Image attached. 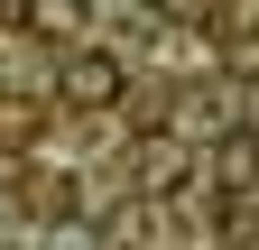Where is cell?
Masks as SVG:
<instances>
[{
    "label": "cell",
    "instance_id": "cell-1",
    "mask_svg": "<svg viewBox=\"0 0 259 250\" xmlns=\"http://www.w3.org/2000/svg\"><path fill=\"white\" fill-rule=\"evenodd\" d=\"M111 93H120V65H111V56H83V65L65 74V102H111Z\"/></svg>",
    "mask_w": 259,
    "mask_h": 250
},
{
    "label": "cell",
    "instance_id": "cell-2",
    "mask_svg": "<svg viewBox=\"0 0 259 250\" xmlns=\"http://www.w3.org/2000/svg\"><path fill=\"white\" fill-rule=\"evenodd\" d=\"M222 176L250 185V176H259V148H250V139H232V148H222Z\"/></svg>",
    "mask_w": 259,
    "mask_h": 250
}]
</instances>
